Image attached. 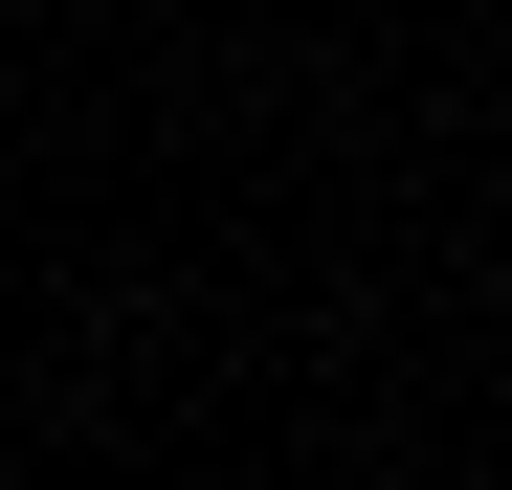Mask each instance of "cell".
<instances>
[]
</instances>
